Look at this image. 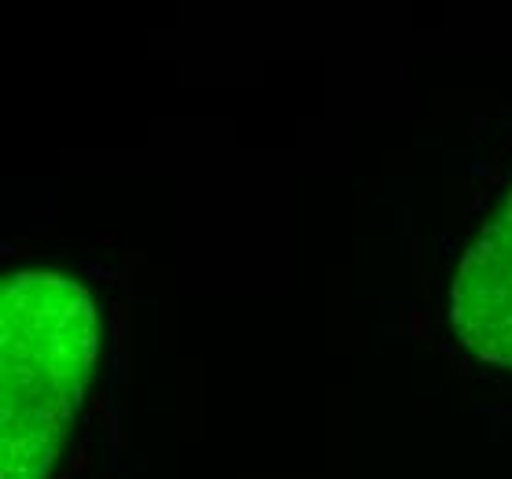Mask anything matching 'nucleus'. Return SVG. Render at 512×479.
Listing matches in <instances>:
<instances>
[{
    "instance_id": "nucleus-2",
    "label": "nucleus",
    "mask_w": 512,
    "mask_h": 479,
    "mask_svg": "<svg viewBox=\"0 0 512 479\" xmlns=\"http://www.w3.org/2000/svg\"><path fill=\"white\" fill-rule=\"evenodd\" d=\"M446 336L468 369L512 384V177L461 244L446 288Z\"/></svg>"
},
{
    "instance_id": "nucleus-1",
    "label": "nucleus",
    "mask_w": 512,
    "mask_h": 479,
    "mask_svg": "<svg viewBox=\"0 0 512 479\" xmlns=\"http://www.w3.org/2000/svg\"><path fill=\"white\" fill-rule=\"evenodd\" d=\"M104 314L63 266H15L0 284V479H67L93 421Z\"/></svg>"
}]
</instances>
